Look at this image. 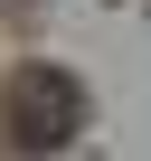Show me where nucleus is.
<instances>
[{
  "instance_id": "1",
  "label": "nucleus",
  "mask_w": 151,
  "mask_h": 161,
  "mask_svg": "<svg viewBox=\"0 0 151 161\" xmlns=\"http://www.w3.org/2000/svg\"><path fill=\"white\" fill-rule=\"evenodd\" d=\"M19 142L29 152H47V142H66L76 133V86H66V76H19Z\"/></svg>"
}]
</instances>
